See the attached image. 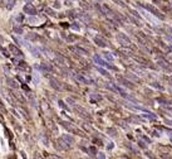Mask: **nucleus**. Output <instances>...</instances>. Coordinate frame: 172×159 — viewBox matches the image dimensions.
I'll use <instances>...</instances> for the list:
<instances>
[{
  "label": "nucleus",
  "mask_w": 172,
  "mask_h": 159,
  "mask_svg": "<svg viewBox=\"0 0 172 159\" xmlns=\"http://www.w3.org/2000/svg\"><path fill=\"white\" fill-rule=\"evenodd\" d=\"M23 10H24V13L29 14V15H35V14H36V9L34 8V6H33L30 3H26V4L24 5Z\"/></svg>",
  "instance_id": "1"
},
{
  "label": "nucleus",
  "mask_w": 172,
  "mask_h": 159,
  "mask_svg": "<svg viewBox=\"0 0 172 159\" xmlns=\"http://www.w3.org/2000/svg\"><path fill=\"white\" fill-rule=\"evenodd\" d=\"M76 78L78 80L79 82H82V83H86V85H92L93 83V81L91 78H87L86 76H83V75H79V73H77L76 75Z\"/></svg>",
  "instance_id": "2"
},
{
  "label": "nucleus",
  "mask_w": 172,
  "mask_h": 159,
  "mask_svg": "<svg viewBox=\"0 0 172 159\" xmlns=\"http://www.w3.org/2000/svg\"><path fill=\"white\" fill-rule=\"evenodd\" d=\"M70 49L73 50V52H76L77 54H83V56H87L88 54L87 50L83 49V48H80V47H70Z\"/></svg>",
  "instance_id": "3"
},
{
  "label": "nucleus",
  "mask_w": 172,
  "mask_h": 159,
  "mask_svg": "<svg viewBox=\"0 0 172 159\" xmlns=\"http://www.w3.org/2000/svg\"><path fill=\"white\" fill-rule=\"evenodd\" d=\"M9 49H10V52L14 54V56H23V52L19 49V48H17L15 46H9Z\"/></svg>",
  "instance_id": "4"
},
{
  "label": "nucleus",
  "mask_w": 172,
  "mask_h": 159,
  "mask_svg": "<svg viewBox=\"0 0 172 159\" xmlns=\"http://www.w3.org/2000/svg\"><path fill=\"white\" fill-rule=\"evenodd\" d=\"M93 60H94V62H95L97 64H101V66H107V63L104 62V61L101 58V57H99L98 54H95V56L93 57Z\"/></svg>",
  "instance_id": "5"
},
{
  "label": "nucleus",
  "mask_w": 172,
  "mask_h": 159,
  "mask_svg": "<svg viewBox=\"0 0 172 159\" xmlns=\"http://www.w3.org/2000/svg\"><path fill=\"white\" fill-rule=\"evenodd\" d=\"M94 43L97 46H99V47H106V43H104V40H102V38L101 37H94Z\"/></svg>",
  "instance_id": "6"
},
{
  "label": "nucleus",
  "mask_w": 172,
  "mask_h": 159,
  "mask_svg": "<svg viewBox=\"0 0 172 159\" xmlns=\"http://www.w3.org/2000/svg\"><path fill=\"white\" fill-rule=\"evenodd\" d=\"M28 21H29L30 24H39V23H40V19L36 18L35 15H33V17H30V18H28Z\"/></svg>",
  "instance_id": "7"
},
{
  "label": "nucleus",
  "mask_w": 172,
  "mask_h": 159,
  "mask_svg": "<svg viewBox=\"0 0 172 159\" xmlns=\"http://www.w3.org/2000/svg\"><path fill=\"white\" fill-rule=\"evenodd\" d=\"M78 17H79L82 20H83V21H87V23H88V21H91V18H89L86 13H83V14H78Z\"/></svg>",
  "instance_id": "8"
},
{
  "label": "nucleus",
  "mask_w": 172,
  "mask_h": 159,
  "mask_svg": "<svg viewBox=\"0 0 172 159\" xmlns=\"http://www.w3.org/2000/svg\"><path fill=\"white\" fill-rule=\"evenodd\" d=\"M50 85H52V87H54V89H57V90H60L62 87H60V86H59L58 85V82H57V80H52V81H50Z\"/></svg>",
  "instance_id": "9"
},
{
  "label": "nucleus",
  "mask_w": 172,
  "mask_h": 159,
  "mask_svg": "<svg viewBox=\"0 0 172 159\" xmlns=\"http://www.w3.org/2000/svg\"><path fill=\"white\" fill-rule=\"evenodd\" d=\"M40 68H42V70H44V71H48V72H49V71H52V67H50V66H48L47 63H42V64H40Z\"/></svg>",
  "instance_id": "10"
},
{
  "label": "nucleus",
  "mask_w": 172,
  "mask_h": 159,
  "mask_svg": "<svg viewBox=\"0 0 172 159\" xmlns=\"http://www.w3.org/2000/svg\"><path fill=\"white\" fill-rule=\"evenodd\" d=\"M8 85L10 86V87H14V89H17V87H18L17 82H15V81H13V80H10V78H8Z\"/></svg>",
  "instance_id": "11"
},
{
  "label": "nucleus",
  "mask_w": 172,
  "mask_h": 159,
  "mask_svg": "<svg viewBox=\"0 0 172 159\" xmlns=\"http://www.w3.org/2000/svg\"><path fill=\"white\" fill-rule=\"evenodd\" d=\"M33 80H34V83L35 85L39 83V75L36 73V72H34V73H33Z\"/></svg>",
  "instance_id": "12"
},
{
  "label": "nucleus",
  "mask_w": 172,
  "mask_h": 159,
  "mask_svg": "<svg viewBox=\"0 0 172 159\" xmlns=\"http://www.w3.org/2000/svg\"><path fill=\"white\" fill-rule=\"evenodd\" d=\"M13 30L17 34H23V29H21V28H19V27H14Z\"/></svg>",
  "instance_id": "13"
},
{
  "label": "nucleus",
  "mask_w": 172,
  "mask_h": 159,
  "mask_svg": "<svg viewBox=\"0 0 172 159\" xmlns=\"http://www.w3.org/2000/svg\"><path fill=\"white\" fill-rule=\"evenodd\" d=\"M26 38H28V39H32V40H38V37H36L35 34H28Z\"/></svg>",
  "instance_id": "14"
},
{
  "label": "nucleus",
  "mask_w": 172,
  "mask_h": 159,
  "mask_svg": "<svg viewBox=\"0 0 172 159\" xmlns=\"http://www.w3.org/2000/svg\"><path fill=\"white\" fill-rule=\"evenodd\" d=\"M63 139L67 140L68 143H73V138H72V136H69V135H63Z\"/></svg>",
  "instance_id": "15"
},
{
  "label": "nucleus",
  "mask_w": 172,
  "mask_h": 159,
  "mask_svg": "<svg viewBox=\"0 0 172 159\" xmlns=\"http://www.w3.org/2000/svg\"><path fill=\"white\" fill-rule=\"evenodd\" d=\"M103 56H104V57H106V58H107V60H109V61L112 60V56H111V54H109L108 52H104V53H103Z\"/></svg>",
  "instance_id": "16"
},
{
  "label": "nucleus",
  "mask_w": 172,
  "mask_h": 159,
  "mask_svg": "<svg viewBox=\"0 0 172 159\" xmlns=\"http://www.w3.org/2000/svg\"><path fill=\"white\" fill-rule=\"evenodd\" d=\"M89 153H91V155H95V149L91 148V149H89Z\"/></svg>",
  "instance_id": "17"
},
{
  "label": "nucleus",
  "mask_w": 172,
  "mask_h": 159,
  "mask_svg": "<svg viewBox=\"0 0 172 159\" xmlns=\"http://www.w3.org/2000/svg\"><path fill=\"white\" fill-rule=\"evenodd\" d=\"M98 71L101 72L102 75H104V76H107V75H108V73H107V71H104V70H101V68H98Z\"/></svg>",
  "instance_id": "18"
},
{
  "label": "nucleus",
  "mask_w": 172,
  "mask_h": 159,
  "mask_svg": "<svg viewBox=\"0 0 172 159\" xmlns=\"http://www.w3.org/2000/svg\"><path fill=\"white\" fill-rule=\"evenodd\" d=\"M59 105H60L62 107H64V109H68V107H67V106H65V105H64V104L62 102V101H60V102H59Z\"/></svg>",
  "instance_id": "19"
},
{
  "label": "nucleus",
  "mask_w": 172,
  "mask_h": 159,
  "mask_svg": "<svg viewBox=\"0 0 172 159\" xmlns=\"http://www.w3.org/2000/svg\"><path fill=\"white\" fill-rule=\"evenodd\" d=\"M72 28H74V29H79V27H78L77 24H73V25H72Z\"/></svg>",
  "instance_id": "20"
},
{
  "label": "nucleus",
  "mask_w": 172,
  "mask_h": 159,
  "mask_svg": "<svg viewBox=\"0 0 172 159\" xmlns=\"http://www.w3.org/2000/svg\"><path fill=\"white\" fill-rule=\"evenodd\" d=\"M47 11H48V14H49V15H53V11H52L50 9H47Z\"/></svg>",
  "instance_id": "21"
},
{
  "label": "nucleus",
  "mask_w": 172,
  "mask_h": 159,
  "mask_svg": "<svg viewBox=\"0 0 172 159\" xmlns=\"http://www.w3.org/2000/svg\"><path fill=\"white\" fill-rule=\"evenodd\" d=\"M55 8H60V5L58 4V1H55Z\"/></svg>",
  "instance_id": "22"
},
{
  "label": "nucleus",
  "mask_w": 172,
  "mask_h": 159,
  "mask_svg": "<svg viewBox=\"0 0 172 159\" xmlns=\"http://www.w3.org/2000/svg\"><path fill=\"white\" fill-rule=\"evenodd\" d=\"M3 42V37H1V35H0V43H1Z\"/></svg>",
  "instance_id": "23"
},
{
  "label": "nucleus",
  "mask_w": 172,
  "mask_h": 159,
  "mask_svg": "<svg viewBox=\"0 0 172 159\" xmlns=\"http://www.w3.org/2000/svg\"><path fill=\"white\" fill-rule=\"evenodd\" d=\"M25 1H26V3H29V1H33V0H25Z\"/></svg>",
  "instance_id": "24"
}]
</instances>
